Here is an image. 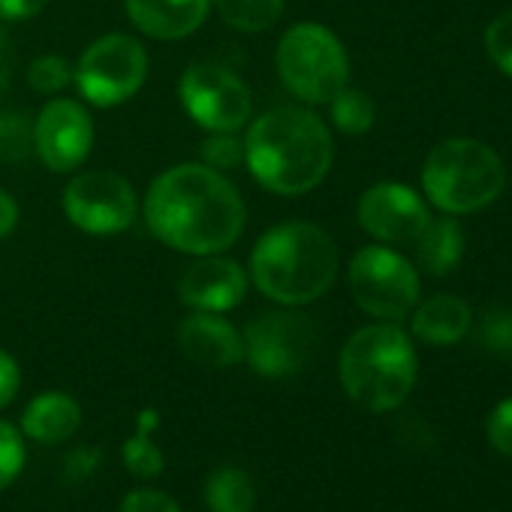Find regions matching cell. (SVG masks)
Instances as JSON below:
<instances>
[{
  "label": "cell",
  "mask_w": 512,
  "mask_h": 512,
  "mask_svg": "<svg viewBox=\"0 0 512 512\" xmlns=\"http://www.w3.org/2000/svg\"><path fill=\"white\" fill-rule=\"evenodd\" d=\"M142 211L157 241L190 256L229 250L247 220L235 184L205 163H178L160 172L148 187Z\"/></svg>",
  "instance_id": "1"
},
{
  "label": "cell",
  "mask_w": 512,
  "mask_h": 512,
  "mask_svg": "<svg viewBox=\"0 0 512 512\" xmlns=\"http://www.w3.org/2000/svg\"><path fill=\"white\" fill-rule=\"evenodd\" d=\"M335 160V142L323 118L305 106H275L244 136L250 175L278 196H302L323 184Z\"/></svg>",
  "instance_id": "2"
},
{
  "label": "cell",
  "mask_w": 512,
  "mask_h": 512,
  "mask_svg": "<svg viewBox=\"0 0 512 512\" xmlns=\"http://www.w3.org/2000/svg\"><path fill=\"white\" fill-rule=\"evenodd\" d=\"M335 238L308 220L278 223L250 253V281L266 299L299 308L323 299L338 278Z\"/></svg>",
  "instance_id": "3"
},
{
  "label": "cell",
  "mask_w": 512,
  "mask_h": 512,
  "mask_svg": "<svg viewBox=\"0 0 512 512\" xmlns=\"http://www.w3.org/2000/svg\"><path fill=\"white\" fill-rule=\"evenodd\" d=\"M338 371L353 404L389 413L407 401L416 383V350L395 323L365 326L344 344Z\"/></svg>",
  "instance_id": "4"
},
{
  "label": "cell",
  "mask_w": 512,
  "mask_h": 512,
  "mask_svg": "<svg viewBox=\"0 0 512 512\" xmlns=\"http://www.w3.org/2000/svg\"><path fill=\"white\" fill-rule=\"evenodd\" d=\"M503 184V160L476 139H446L431 148L422 166V187L446 214H470L491 205Z\"/></svg>",
  "instance_id": "5"
},
{
  "label": "cell",
  "mask_w": 512,
  "mask_h": 512,
  "mask_svg": "<svg viewBox=\"0 0 512 512\" xmlns=\"http://www.w3.org/2000/svg\"><path fill=\"white\" fill-rule=\"evenodd\" d=\"M275 64L284 88L311 106L332 103V97H338L350 79L344 43L317 22L293 25L278 43Z\"/></svg>",
  "instance_id": "6"
},
{
  "label": "cell",
  "mask_w": 512,
  "mask_h": 512,
  "mask_svg": "<svg viewBox=\"0 0 512 512\" xmlns=\"http://www.w3.org/2000/svg\"><path fill=\"white\" fill-rule=\"evenodd\" d=\"M145 79H148V52L130 34H106L94 40L82 52L73 70V82L79 85V94L100 109H112L136 97Z\"/></svg>",
  "instance_id": "7"
},
{
  "label": "cell",
  "mask_w": 512,
  "mask_h": 512,
  "mask_svg": "<svg viewBox=\"0 0 512 512\" xmlns=\"http://www.w3.org/2000/svg\"><path fill=\"white\" fill-rule=\"evenodd\" d=\"M347 281L356 305L383 323H398L419 305V272L383 244L362 247L353 256Z\"/></svg>",
  "instance_id": "8"
},
{
  "label": "cell",
  "mask_w": 512,
  "mask_h": 512,
  "mask_svg": "<svg viewBox=\"0 0 512 512\" xmlns=\"http://www.w3.org/2000/svg\"><path fill=\"white\" fill-rule=\"evenodd\" d=\"M317 350V329L299 311L256 314L244 329V356L250 368L263 377L284 380L311 362Z\"/></svg>",
  "instance_id": "9"
},
{
  "label": "cell",
  "mask_w": 512,
  "mask_h": 512,
  "mask_svg": "<svg viewBox=\"0 0 512 512\" xmlns=\"http://www.w3.org/2000/svg\"><path fill=\"white\" fill-rule=\"evenodd\" d=\"M187 115L208 133H238L250 121V88L214 61L190 64L178 82Z\"/></svg>",
  "instance_id": "10"
},
{
  "label": "cell",
  "mask_w": 512,
  "mask_h": 512,
  "mask_svg": "<svg viewBox=\"0 0 512 512\" xmlns=\"http://www.w3.org/2000/svg\"><path fill=\"white\" fill-rule=\"evenodd\" d=\"M136 190L112 169L79 172L64 190L67 220L88 235H115L136 220Z\"/></svg>",
  "instance_id": "11"
},
{
  "label": "cell",
  "mask_w": 512,
  "mask_h": 512,
  "mask_svg": "<svg viewBox=\"0 0 512 512\" xmlns=\"http://www.w3.org/2000/svg\"><path fill=\"white\" fill-rule=\"evenodd\" d=\"M94 148V121L76 100H49L34 121V151L52 172L79 169Z\"/></svg>",
  "instance_id": "12"
},
{
  "label": "cell",
  "mask_w": 512,
  "mask_h": 512,
  "mask_svg": "<svg viewBox=\"0 0 512 512\" xmlns=\"http://www.w3.org/2000/svg\"><path fill=\"white\" fill-rule=\"evenodd\" d=\"M431 211L425 199L395 181L374 184L359 199L362 229L383 244H413L416 235L428 226Z\"/></svg>",
  "instance_id": "13"
},
{
  "label": "cell",
  "mask_w": 512,
  "mask_h": 512,
  "mask_svg": "<svg viewBox=\"0 0 512 512\" xmlns=\"http://www.w3.org/2000/svg\"><path fill=\"white\" fill-rule=\"evenodd\" d=\"M178 296L190 311L226 314L247 296V272L220 253H205L181 272Z\"/></svg>",
  "instance_id": "14"
},
{
  "label": "cell",
  "mask_w": 512,
  "mask_h": 512,
  "mask_svg": "<svg viewBox=\"0 0 512 512\" xmlns=\"http://www.w3.org/2000/svg\"><path fill=\"white\" fill-rule=\"evenodd\" d=\"M178 350L202 368H232L244 359V338L220 314L193 311L178 326Z\"/></svg>",
  "instance_id": "15"
},
{
  "label": "cell",
  "mask_w": 512,
  "mask_h": 512,
  "mask_svg": "<svg viewBox=\"0 0 512 512\" xmlns=\"http://www.w3.org/2000/svg\"><path fill=\"white\" fill-rule=\"evenodd\" d=\"M130 22L154 40H184L202 28L211 0H124Z\"/></svg>",
  "instance_id": "16"
},
{
  "label": "cell",
  "mask_w": 512,
  "mask_h": 512,
  "mask_svg": "<svg viewBox=\"0 0 512 512\" xmlns=\"http://www.w3.org/2000/svg\"><path fill=\"white\" fill-rule=\"evenodd\" d=\"M82 425V407L67 392H43L22 413V431L37 443H64Z\"/></svg>",
  "instance_id": "17"
},
{
  "label": "cell",
  "mask_w": 512,
  "mask_h": 512,
  "mask_svg": "<svg viewBox=\"0 0 512 512\" xmlns=\"http://www.w3.org/2000/svg\"><path fill=\"white\" fill-rule=\"evenodd\" d=\"M473 326V314L458 296H431L413 311V335L434 347L458 344Z\"/></svg>",
  "instance_id": "18"
},
{
  "label": "cell",
  "mask_w": 512,
  "mask_h": 512,
  "mask_svg": "<svg viewBox=\"0 0 512 512\" xmlns=\"http://www.w3.org/2000/svg\"><path fill=\"white\" fill-rule=\"evenodd\" d=\"M413 244H416V266L434 278L449 275L464 253V235L452 217H437V220L431 217Z\"/></svg>",
  "instance_id": "19"
},
{
  "label": "cell",
  "mask_w": 512,
  "mask_h": 512,
  "mask_svg": "<svg viewBox=\"0 0 512 512\" xmlns=\"http://www.w3.org/2000/svg\"><path fill=\"white\" fill-rule=\"evenodd\" d=\"M220 22L238 34L272 31L284 16V0H211Z\"/></svg>",
  "instance_id": "20"
},
{
  "label": "cell",
  "mask_w": 512,
  "mask_h": 512,
  "mask_svg": "<svg viewBox=\"0 0 512 512\" xmlns=\"http://www.w3.org/2000/svg\"><path fill=\"white\" fill-rule=\"evenodd\" d=\"M205 500L211 512H253L256 488L241 467H217L205 482Z\"/></svg>",
  "instance_id": "21"
},
{
  "label": "cell",
  "mask_w": 512,
  "mask_h": 512,
  "mask_svg": "<svg viewBox=\"0 0 512 512\" xmlns=\"http://www.w3.org/2000/svg\"><path fill=\"white\" fill-rule=\"evenodd\" d=\"M332 124L347 133V136H362L374 127L377 118V106L365 91L356 88H344L338 97H332Z\"/></svg>",
  "instance_id": "22"
},
{
  "label": "cell",
  "mask_w": 512,
  "mask_h": 512,
  "mask_svg": "<svg viewBox=\"0 0 512 512\" xmlns=\"http://www.w3.org/2000/svg\"><path fill=\"white\" fill-rule=\"evenodd\" d=\"M34 154V121L22 112H0V163H25Z\"/></svg>",
  "instance_id": "23"
},
{
  "label": "cell",
  "mask_w": 512,
  "mask_h": 512,
  "mask_svg": "<svg viewBox=\"0 0 512 512\" xmlns=\"http://www.w3.org/2000/svg\"><path fill=\"white\" fill-rule=\"evenodd\" d=\"M151 416H154V413H145V416H142L139 434L130 437V440L124 443V449H121L127 470H130L133 476H139V479H151V476H157V473L163 470V452H160L157 443L151 440V425H148Z\"/></svg>",
  "instance_id": "24"
},
{
  "label": "cell",
  "mask_w": 512,
  "mask_h": 512,
  "mask_svg": "<svg viewBox=\"0 0 512 512\" xmlns=\"http://www.w3.org/2000/svg\"><path fill=\"white\" fill-rule=\"evenodd\" d=\"M28 82L37 94L52 97V94H61L73 82V67L61 55H40L28 70Z\"/></svg>",
  "instance_id": "25"
},
{
  "label": "cell",
  "mask_w": 512,
  "mask_h": 512,
  "mask_svg": "<svg viewBox=\"0 0 512 512\" xmlns=\"http://www.w3.org/2000/svg\"><path fill=\"white\" fill-rule=\"evenodd\" d=\"M202 163L217 172H229L244 163V139L238 133H211L202 142Z\"/></svg>",
  "instance_id": "26"
},
{
  "label": "cell",
  "mask_w": 512,
  "mask_h": 512,
  "mask_svg": "<svg viewBox=\"0 0 512 512\" xmlns=\"http://www.w3.org/2000/svg\"><path fill=\"white\" fill-rule=\"evenodd\" d=\"M22 467H25V440L10 422H0V491L16 482Z\"/></svg>",
  "instance_id": "27"
},
{
  "label": "cell",
  "mask_w": 512,
  "mask_h": 512,
  "mask_svg": "<svg viewBox=\"0 0 512 512\" xmlns=\"http://www.w3.org/2000/svg\"><path fill=\"white\" fill-rule=\"evenodd\" d=\"M485 52L512 79V13L497 16L485 31Z\"/></svg>",
  "instance_id": "28"
},
{
  "label": "cell",
  "mask_w": 512,
  "mask_h": 512,
  "mask_svg": "<svg viewBox=\"0 0 512 512\" xmlns=\"http://www.w3.org/2000/svg\"><path fill=\"white\" fill-rule=\"evenodd\" d=\"M482 344L503 359H512V314L509 311H491L482 320Z\"/></svg>",
  "instance_id": "29"
},
{
  "label": "cell",
  "mask_w": 512,
  "mask_h": 512,
  "mask_svg": "<svg viewBox=\"0 0 512 512\" xmlns=\"http://www.w3.org/2000/svg\"><path fill=\"white\" fill-rule=\"evenodd\" d=\"M488 443L500 452L512 458V398L500 401L491 416H488Z\"/></svg>",
  "instance_id": "30"
},
{
  "label": "cell",
  "mask_w": 512,
  "mask_h": 512,
  "mask_svg": "<svg viewBox=\"0 0 512 512\" xmlns=\"http://www.w3.org/2000/svg\"><path fill=\"white\" fill-rule=\"evenodd\" d=\"M121 512H181V506L157 488H136L124 497Z\"/></svg>",
  "instance_id": "31"
},
{
  "label": "cell",
  "mask_w": 512,
  "mask_h": 512,
  "mask_svg": "<svg viewBox=\"0 0 512 512\" xmlns=\"http://www.w3.org/2000/svg\"><path fill=\"white\" fill-rule=\"evenodd\" d=\"M19 386H22V371H19V362H16L10 353L0 350V410H4V407H7V404L16 398Z\"/></svg>",
  "instance_id": "32"
},
{
  "label": "cell",
  "mask_w": 512,
  "mask_h": 512,
  "mask_svg": "<svg viewBox=\"0 0 512 512\" xmlns=\"http://www.w3.org/2000/svg\"><path fill=\"white\" fill-rule=\"evenodd\" d=\"M49 0H0V19L7 22H22V19H34L46 10Z\"/></svg>",
  "instance_id": "33"
},
{
  "label": "cell",
  "mask_w": 512,
  "mask_h": 512,
  "mask_svg": "<svg viewBox=\"0 0 512 512\" xmlns=\"http://www.w3.org/2000/svg\"><path fill=\"white\" fill-rule=\"evenodd\" d=\"M19 223V202L7 193L0 190V238H7Z\"/></svg>",
  "instance_id": "34"
},
{
  "label": "cell",
  "mask_w": 512,
  "mask_h": 512,
  "mask_svg": "<svg viewBox=\"0 0 512 512\" xmlns=\"http://www.w3.org/2000/svg\"><path fill=\"white\" fill-rule=\"evenodd\" d=\"M10 79H13V43L10 34L0 28V94L10 88Z\"/></svg>",
  "instance_id": "35"
}]
</instances>
